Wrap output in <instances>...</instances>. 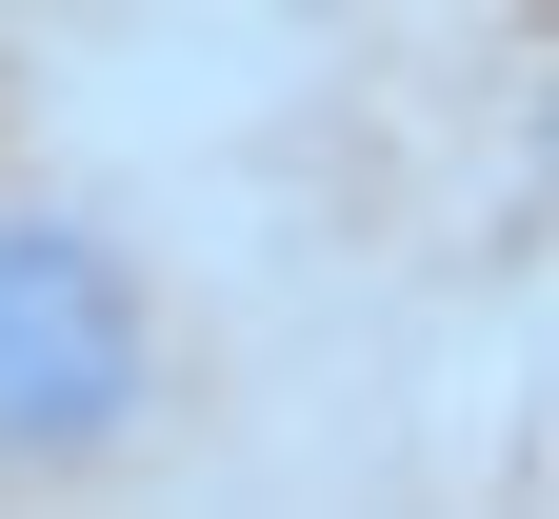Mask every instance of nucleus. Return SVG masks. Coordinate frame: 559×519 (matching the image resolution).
<instances>
[{
	"label": "nucleus",
	"instance_id": "nucleus-1",
	"mask_svg": "<svg viewBox=\"0 0 559 519\" xmlns=\"http://www.w3.org/2000/svg\"><path fill=\"white\" fill-rule=\"evenodd\" d=\"M160 420V260L100 200H0V460L100 480Z\"/></svg>",
	"mask_w": 559,
	"mask_h": 519
}]
</instances>
